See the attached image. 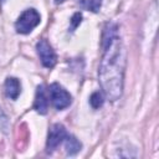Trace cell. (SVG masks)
<instances>
[{"mask_svg": "<svg viewBox=\"0 0 159 159\" xmlns=\"http://www.w3.org/2000/svg\"><path fill=\"white\" fill-rule=\"evenodd\" d=\"M48 94H50L52 106L58 111L67 108L72 102L71 94L58 83H52L48 87Z\"/></svg>", "mask_w": 159, "mask_h": 159, "instance_id": "obj_3", "label": "cell"}, {"mask_svg": "<svg viewBox=\"0 0 159 159\" xmlns=\"http://www.w3.org/2000/svg\"><path fill=\"white\" fill-rule=\"evenodd\" d=\"M21 92V84L19 82V80L14 78V77H9L5 81V93L9 98L11 99H16L19 97Z\"/></svg>", "mask_w": 159, "mask_h": 159, "instance_id": "obj_7", "label": "cell"}, {"mask_svg": "<svg viewBox=\"0 0 159 159\" xmlns=\"http://www.w3.org/2000/svg\"><path fill=\"white\" fill-rule=\"evenodd\" d=\"M66 137H67L66 128H65L62 124H60V123L53 124V125L50 128L48 137H47V143H46L47 153H52V152L65 140Z\"/></svg>", "mask_w": 159, "mask_h": 159, "instance_id": "obj_4", "label": "cell"}, {"mask_svg": "<svg viewBox=\"0 0 159 159\" xmlns=\"http://www.w3.org/2000/svg\"><path fill=\"white\" fill-rule=\"evenodd\" d=\"M81 20H82V15H81L80 12L73 14V16L71 17V27H70V30L73 31V30L81 24Z\"/></svg>", "mask_w": 159, "mask_h": 159, "instance_id": "obj_11", "label": "cell"}, {"mask_svg": "<svg viewBox=\"0 0 159 159\" xmlns=\"http://www.w3.org/2000/svg\"><path fill=\"white\" fill-rule=\"evenodd\" d=\"M63 142H65V148H66V152H67L68 155L77 154L82 148V144L80 143V140L76 139L73 135H68L67 134V137L65 138Z\"/></svg>", "mask_w": 159, "mask_h": 159, "instance_id": "obj_8", "label": "cell"}, {"mask_svg": "<svg viewBox=\"0 0 159 159\" xmlns=\"http://www.w3.org/2000/svg\"><path fill=\"white\" fill-rule=\"evenodd\" d=\"M36 50H37V53L40 56V60H41V63L47 67V68H52L55 65H56V53L55 51L52 50L51 45L45 40H40L36 45Z\"/></svg>", "mask_w": 159, "mask_h": 159, "instance_id": "obj_5", "label": "cell"}, {"mask_svg": "<svg viewBox=\"0 0 159 159\" xmlns=\"http://www.w3.org/2000/svg\"><path fill=\"white\" fill-rule=\"evenodd\" d=\"M77 2L81 7L92 12H98L102 6V0H77Z\"/></svg>", "mask_w": 159, "mask_h": 159, "instance_id": "obj_9", "label": "cell"}, {"mask_svg": "<svg viewBox=\"0 0 159 159\" xmlns=\"http://www.w3.org/2000/svg\"><path fill=\"white\" fill-rule=\"evenodd\" d=\"M40 14L35 9H27L25 10L15 22L16 31L19 34H30L39 24H40Z\"/></svg>", "mask_w": 159, "mask_h": 159, "instance_id": "obj_2", "label": "cell"}, {"mask_svg": "<svg viewBox=\"0 0 159 159\" xmlns=\"http://www.w3.org/2000/svg\"><path fill=\"white\" fill-rule=\"evenodd\" d=\"M103 56L99 63V83L104 96L114 102L123 92L125 51L117 32V25L107 22L102 36Z\"/></svg>", "mask_w": 159, "mask_h": 159, "instance_id": "obj_1", "label": "cell"}, {"mask_svg": "<svg viewBox=\"0 0 159 159\" xmlns=\"http://www.w3.org/2000/svg\"><path fill=\"white\" fill-rule=\"evenodd\" d=\"M34 108L40 114H46L47 113V109H48V96H47V92H46V88H45L43 84H40L37 87V89H36Z\"/></svg>", "mask_w": 159, "mask_h": 159, "instance_id": "obj_6", "label": "cell"}, {"mask_svg": "<svg viewBox=\"0 0 159 159\" xmlns=\"http://www.w3.org/2000/svg\"><path fill=\"white\" fill-rule=\"evenodd\" d=\"M66 0H55V4H62V2H65Z\"/></svg>", "mask_w": 159, "mask_h": 159, "instance_id": "obj_13", "label": "cell"}, {"mask_svg": "<svg viewBox=\"0 0 159 159\" xmlns=\"http://www.w3.org/2000/svg\"><path fill=\"white\" fill-rule=\"evenodd\" d=\"M103 102H104L103 94H102L101 92H98V91H97V92H93V93L91 94V97H89V103H91L92 108H94V109L102 107Z\"/></svg>", "mask_w": 159, "mask_h": 159, "instance_id": "obj_10", "label": "cell"}, {"mask_svg": "<svg viewBox=\"0 0 159 159\" xmlns=\"http://www.w3.org/2000/svg\"><path fill=\"white\" fill-rule=\"evenodd\" d=\"M6 127H7V118L4 114L2 109L0 108V130H5Z\"/></svg>", "mask_w": 159, "mask_h": 159, "instance_id": "obj_12", "label": "cell"}]
</instances>
